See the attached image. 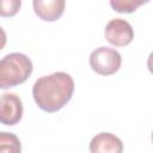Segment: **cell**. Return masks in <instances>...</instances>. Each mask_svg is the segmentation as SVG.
<instances>
[{"instance_id":"6da1fadb","label":"cell","mask_w":153,"mask_h":153,"mask_svg":"<svg viewBox=\"0 0 153 153\" xmlns=\"http://www.w3.org/2000/svg\"><path fill=\"white\" fill-rule=\"evenodd\" d=\"M74 80L65 72H55L41 76L32 86V96L38 105L45 112H56L61 110L73 97Z\"/></svg>"},{"instance_id":"8fae6325","label":"cell","mask_w":153,"mask_h":153,"mask_svg":"<svg viewBox=\"0 0 153 153\" xmlns=\"http://www.w3.org/2000/svg\"><path fill=\"white\" fill-rule=\"evenodd\" d=\"M6 42H7V36H6V32H5V30L0 26V50L5 47V44H6Z\"/></svg>"},{"instance_id":"3957f363","label":"cell","mask_w":153,"mask_h":153,"mask_svg":"<svg viewBox=\"0 0 153 153\" xmlns=\"http://www.w3.org/2000/svg\"><path fill=\"white\" fill-rule=\"evenodd\" d=\"M122 63L121 54L109 47H99L90 55V66L92 71L100 75H111L116 73Z\"/></svg>"},{"instance_id":"ba28073f","label":"cell","mask_w":153,"mask_h":153,"mask_svg":"<svg viewBox=\"0 0 153 153\" xmlns=\"http://www.w3.org/2000/svg\"><path fill=\"white\" fill-rule=\"evenodd\" d=\"M20 151L22 145L16 134L8 131H0V152L19 153Z\"/></svg>"},{"instance_id":"30bf717a","label":"cell","mask_w":153,"mask_h":153,"mask_svg":"<svg viewBox=\"0 0 153 153\" xmlns=\"http://www.w3.org/2000/svg\"><path fill=\"white\" fill-rule=\"evenodd\" d=\"M22 6V0H0V17L8 18L16 16Z\"/></svg>"},{"instance_id":"9c48e42d","label":"cell","mask_w":153,"mask_h":153,"mask_svg":"<svg viewBox=\"0 0 153 153\" xmlns=\"http://www.w3.org/2000/svg\"><path fill=\"white\" fill-rule=\"evenodd\" d=\"M149 0H110V6L118 13H133L137 7L147 4Z\"/></svg>"},{"instance_id":"277c9868","label":"cell","mask_w":153,"mask_h":153,"mask_svg":"<svg viewBox=\"0 0 153 153\" xmlns=\"http://www.w3.org/2000/svg\"><path fill=\"white\" fill-rule=\"evenodd\" d=\"M105 38L115 47H124L133 41L134 30L127 20L115 18L111 19L105 26Z\"/></svg>"},{"instance_id":"7a4b0ae2","label":"cell","mask_w":153,"mask_h":153,"mask_svg":"<svg viewBox=\"0 0 153 153\" xmlns=\"http://www.w3.org/2000/svg\"><path fill=\"white\" fill-rule=\"evenodd\" d=\"M31 60L22 53H10L0 60V88L18 86L32 73Z\"/></svg>"},{"instance_id":"5b68a950","label":"cell","mask_w":153,"mask_h":153,"mask_svg":"<svg viewBox=\"0 0 153 153\" xmlns=\"http://www.w3.org/2000/svg\"><path fill=\"white\" fill-rule=\"evenodd\" d=\"M23 117V103L16 93H4L0 96V123L14 126Z\"/></svg>"},{"instance_id":"8992f818","label":"cell","mask_w":153,"mask_h":153,"mask_svg":"<svg viewBox=\"0 0 153 153\" xmlns=\"http://www.w3.org/2000/svg\"><path fill=\"white\" fill-rule=\"evenodd\" d=\"M35 13L44 22H55L65 12L66 0H32Z\"/></svg>"},{"instance_id":"52a82bcc","label":"cell","mask_w":153,"mask_h":153,"mask_svg":"<svg viewBox=\"0 0 153 153\" xmlns=\"http://www.w3.org/2000/svg\"><path fill=\"white\" fill-rule=\"evenodd\" d=\"M122 151V141L111 133H99L90 142L91 153H121Z\"/></svg>"}]
</instances>
